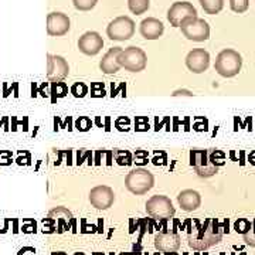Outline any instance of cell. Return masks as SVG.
<instances>
[{"label":"cell","mask_w":255,"mask_h":255,"mask_svg":"<svg viewBox=\"0 0 255 255\" xmlns=\"http://www.w3.org/2000/svg\"><path fill=\"white\" fill-rule=\"evenodd\" d=\"M115 201V194L114 190L108 186H97L90 191V203L92 207L98 210H107Z\"/></svg>","instance_id":"obj_13"},{"label":"cell","mask_w":255,"mask_h":255,"mask_svg":"<svg viewBox=\"0 0 255 255\" xmlns=\"http://www.w3.org/2000/svg\"><path fill=\"white\" fill-rule=\"evenodd\" d=\"M107 34L111 40L125 41L135 34V21L128 16H119L114 18L107 27Z\"/></svg>","instance_id":"obj_8"},{"label":"cell","mask_w":255,"mask_h":255,"mask_svg":"<svg viewBox=\"0 0 255 255\" xmlns=\"http://www.w3.org/2000/svg\"><path fill=\"white\" fill-rule=\"evenodd\" d=\"M146 213L155 220H170L174 216L176 210L172 200L167 196L156 194L146 201Z\"/></svg>","instance_id":"obj_5"},{"label":"cell","mask_w":255,"mask_h":255,"mask_svg":"<svg viewBox=\"0 0 255 255\" xmlns=\"http://www.w3.org/2000/svg\"><path fill=\"white\" fill-rule=\"evenodd\" d=\"M223 238V228L216 219L204 220L190 228L187 243L189 247L196 251H206L211 247L217 246Z\"/></svg>","instance_id":"obj_1"},{"label":"cell","mask_w":255,"mask_h":255,"mask_svg":"<svg viewBox=\"0 0 255 255\" xmlns=\"http://www.w3.org/2000/svg\"><path fill=\"white\" fill-rule=\"evenodd\" d=\"M197 10L189 1H176L167 11V20L173 27H180L183 21L189 17H196Z\"/></svg>","instance_id":"obj_10"},{"label":"cell","mask_w":255,"mask_h":255,"mask_svg":"<svg viewBox=\"0 0 255 255\" xmlns=\"http://www.w3.org/2000/svg\"><path fill=\"white\" fill-rule=\"evenodd\" d=\"M122 48L121 47H114L110 48V51L102 57L100 63L101 71L104 74H115L118 73L122 68L119 64V54H121Z\"/></svg>","instance_id":"obj_17"},{"label":"cell","mask_w":255,"mask_h":255,"mask_svg":"<svg viewBox=\"0 0 255 255\" xmlns=\"http://www.w3.org/2000/svg\"><path fill=\"white\" fill-rule=\"evenodd\" d=\"M155 184L153 174L146 169H135L125 177V186L132 194L142 196L150 190Z\"/></svg>","instance_id":"obj_4"},{"label":"cell","mask_w":255,"mask_h":255,"mask_svg":"<svg viewBox=\"0 0 255 255\" xmlns=\"http://www.w3.org/2000/svg\"><path fill=\"white\" fill-rule=\"evenodd\" d=\"M51 255H67L65 253H61V251H58V253H53Z\"/></svg>","instance_id":"obj_26"},{"label":"cell","mask_w":255,"mask_h":255,"mask_svg":"<svg viewBox=\"0 0 255 255\" xmlns=\"http://www.w3.org/2000/svg\"><path fill=\"white\" fill-rule=\"evenodd\" d=\"M186 65L189 71L194 74H201L207 71L210 65V54L204 48H194L186 57Z\"/></svg>","instance_id":"obj_14"},{"label":"cell","mask_w":255,"mask_h":255,"mask_svg":"<svg viewBox=\"0 0 255 255\" xmlns=\"http://www.w3.org/2000/svg\"><path fill=\"white\" fill-rule=\"evenodd\" d=\"M177 201H179L182 210L190 213V211H194L201 206V196L199 191L187 189V190L180 191V194L177 196Z\"/></svg>","instance_id":"obj_18"},{"label":"cell","mask_w":255,"mask_h":255,"mask_svg":"<svg viewBox=\"0 0 255 255\" xmlns=\"http://www.w3.org/2000/svg\"><path fill=\"white\" fill-rule=\"evenodd\" d=\"M183 36L187 40L196 41V43H201L210 38V26L209 23L200 17H189L186 18L180 24Z\"/></svg>","instance_id":"obj_7"},{"label":"cell","mask_w":255,"mask_h":255,"mask_svg":"<svg viewBox=\"0 0 255 255\" xmlns=\"http://www.w3.org/2000/svg\"><path fill=\"white\" fill-rule=\"evenodd\" d=\"M180 244H182V240L176 231H162L156 234L155 247L160 253L173 254L180 248Z\"/></svg>","instance_id":"obj_12"},{"label":"cell","mask_w":255,"mask_h":255,"mask_svg":"<svg viewBox=\"0 0 255 255\" xmlns=\"http://www.w3.org/2000/svg\"><path fill=\"white\" fill-rule=\"evenodd\" d=\"M248 6H250V0H230V7L234 13H244L248 10Z\"/></svg>","instance_id":"obj_23"},{"label":"cell","mask_w":255,"mask_h":255,"mask_svg":"<svg viewBox=\"0 0 255 255\" xmlns=\"http://www.w3.org/2000/svg\"><path fill=\"white\" fill-rule=\"evenodd\" d=\"M70 74V65L61 55H47V78L51 82H61Z\"/></svg>","instance_id":"obj_9"},{"label":"cell","mask_w":255,"mask_h":255,"mask_svg":"<svg viewBox=\"0 0 255 255\" xmlns=\"http://www.w3.org/2000/svg\"><path fill=\"white\" fill-rule=\"evenodd\" d=\"M243 237L248 246L255 248V220L253 223H247V228L243 230Z\"/></svg>","instance_id":"obj_21"},{"label":"cell","mask_w":255,"mask_h":255,"mask_svg":"<svg viewBox=\"0 0 255 255\" xmlns=\"http://www.w3.org/2000/svg\"><path fill=\"white\" fill-rule=\"evenodd\" d=\"M150 6L149 0H128V7L133 14H143Z\"/></svg>","instance_id":"obj_20"},{"label":"cell","mask_w":255,"mask_h":255,"mask_svg":"<svg viewBox=\"0 0 255 255\" xmlns=\"http://www.w3.org/2000/svg\"><path fill=\"white\" fill-rule=\"evenodd\" d=\"M177 95H189V97H190V95H193V94H191L190 91H186V90H182V91H176L173 94V97H177Z\"/></svg>","instance_id":"obj_25"},{"label":"cell","mask_w":255,"mask_h":255,"mask_svg":"<svg viewBox=\"0 0 255 255\" xmlns=\"http://www.w3.org/2000/svg\"><path fill=\"white\" fill-rule=\"evenodd\" d=\"M139 31L146 40H157L159 37L163 34L164 26L159 18L147 17L140 23Z\"/></svg>","instance_id":"obj_16"},{"label":"cell","mask_w":255,"mask_h":255,"mask_svg":"<svg viewBox=\"0 0 255 255\" xmlns=\"http://www.w3.org/2000/svg\"><path fill=\"white\" fill-rule=\"evenodd\" d=\"M190 164L201 179H209L219 172L220 166L224 164V153L216 149H194L190 152Z\"/></svg>","instance_id":"obj_2"},{"label":"cell","mask_w":255,"mask_h":255,"mask_svg":"<svg viewBox=\"0 0 255 255\" xmlns=\"http://www.w3.org/2000/svg\"><path fill=\"white\" fill-rule=\"evenodd\" d=\"M241 67H243V57L233 48H226L220 51L214 64L216 71L224 78L236 77L241 71Z\"/></svg>","instance_id":"obj_3"},{"label":"cell","mask_w":255,"mask_h":255,"mask_svg":"<svg viewBox=\"0 0 255 255\" xmlns=\"http://www.w3.org/2000/svg\"><path fill=\"white\" fill-rule=\"evenodd\" d=\"M119 64L130 73H140L146 68L147 55L139 47H128L119 54Z\"/></svg>","instance_id":"obj_6"},{"label":"cell","mask_w":255,"mask_h":255,"mask_svg":"<svg viewBox=\"0 0 255 255\" xmlns=\"http://www.w3.org/2000/svg\"><path fill=\"white\" fill-rule=\"evenodd\" d=\"M73 3L77 10H80V11H90V10H92L97 6L98 0H73Z\"/></svg>","instance_id":"obj_22"},{"label":"cell","mask_w":255,"mask_h":255,"mask_svg":"<svg viewBox=\"0 0 255 255\" xmlns=\"http://www.w3.org/2000/svg\"><path fill=\"white\" fill-rule=\"evenodd\" d=\"M87 92H88V88H87V85L82 84V82L74 84L73 88H71V94H73L75 98H82V97H85Z\"/></svg>","instance_id":"obj_24"},{"label":"cell","mask_w":255,"mask_h":255,"mask_svg":"<svg viewBox=\"0 0 255 255\" xmlns=\"http://www.w3.org/2000/svg\"><path fill=\"white\" fill-rule=\"evenodd\" d=\"M71 27V21L61 11H53L47 16V33L53 37L65 36Z\"/></svg>","instance_id":"obj_11"},{"label":"cell","mask_w":255,"mask_h":255,"mask_svg":"<svg viewBox=\"0 0 255 255\" xmlns=\"http://www.w3.org/2000/svg\"><path fill=\"white\" fill-rule=\"evenodd\" d=\"M104 47V40L97 31H87L78 40V48L82 54L97 55Z\"/></svg>","instance_id":"obj_15"},{"label":"cell","mask_w":255,"mask_h":255,"mask_svg":"<svg viewBox=\"0 0 255 255\" xmlns=\"http://www.w3.org/2000/svg\"><path fill=\"white\" fill-rule=\"evenodd\" d=\"M207 14H219L224 7V0H199Z\"/></svg>","instance_id":"obj_19"}]
</instances>
